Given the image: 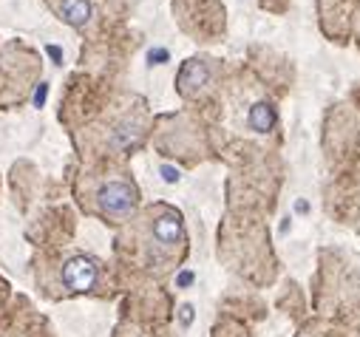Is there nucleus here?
<instances>
[{"mask_svg":"<svg viewBox=\"0 0 360 337\" xmlns=\"http://www.w3.org/2000/svg\"><path fill=\"white\" fill-rule=\"evenodd\" d=\"M97 210L108 221H125L136 210V187L125 179H111L97 190Z\"/></svg>","mask_w":360,"mask_h":337,"instance_id":"obj_1","label":"nucleus"},{"mask_svg":"<svg viewBox=\"0 0 360 337\" xmlns=\"http://www.w3.org/2000/svg\"><path fill=\"white\" fill-rule=\"evenodd\" d=\"M150 238L156 241V246L162 249H170V246H179L185 241V224H182V216L170 207H159L153 216H150Z\"/></svg>","mask_w":360,"mask_h":337,"instance_id":"obj_2","label":"nucleus"},{"mask_svg":"<svg viewBox=\"0 0 360 337\" xmlns=\"http://www.w3.org/2000/svg\"><path fill=\"white\" fill-rule=\"evenodd\" d=\"M97 278H100V270H97V264L88 256H74L60 270V281H63V286L68 292H88V289H94Z\"/></svg>","mask_w":360,"mask_h":337,"instance_id":"obj_3","label":"nucleus"},{"mask_svg":"<svg viewBox=\"0 0 360 337\" xmlns=\"http://www.w3.org/2000/svg\"><path fill=\"white\" fill-rule=\"evenodd\" d=\"M210 82V65L207 60L196 57V60H188L182 65V71H179V91H182L185 97H193L199 94L205 86Z\"/></svg>","mask_w":360,"mask_h":337,"instance_id":"obj_4","label":"nucleus"},{"mask_svg":"<svg viewBox=\"0 0 360 337\" xmlns=\"http://www.w3.org/2000/svg\"><path fill=\"white\" fill-rule=\"evenodd\" d=\"M54 9H57V15H60L65 23H71V26H77V29H82L88 20H91V15H94L91 0H57Z\"/></svg>","mask_w":360,"mask_h":337,"instance_id":"obj_5","label":"nucleus"},{"mask_svg":"<svg viewBox=\"0 0 360 337\" xmlns=\"http://www.w3.org/2000/svg\"><path fill=\"white\" fill-rule=\"evenodd\" d=\"M247 125L258 133H269L276 125H278V111L273 103H266V100H258L250 105V114H247Z\"/></svg>","mask_w":360,"mask_h":337,"instance_id":"obj_6","label":"nucleus"},{"mask_svg":"<svg viewBox=\"0 0 360 337\" xmlns=\"http://www.w3.org/2000/svg\"><path fill=\"white\" fill-rule=\"evenodd\" d=\"M162 179H167V182H179V171H176V167H162Z\"/></svg>","mask_w":360,"mask_h":337,"instance_id":"obj_7","label":"nucleus"},{"mask_svg":"<svg viewBox=\"0 0 360 337\" xmlns=\"http://www.w3.org/2000/svg\"><path fill=\"white\" fill-rule=\"evenodd\" d=\"M182 309H185V312H182V323L188 326V323L193 320V306H182Z\"/></svg>","mask_w":360,"mask_h":337,"instance_id":"obj_8","label":"nucleus"}]
</instances>
